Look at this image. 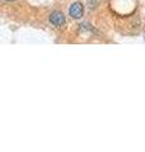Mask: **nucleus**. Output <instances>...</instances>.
<instances>
[{
    "mask_svg": "<svg viewBox=\"0 0 145 152\" xmlns=\"http://www.w3.org/2000/svg\"><path fill=\"white\" fill-rule=\"evenodd\" d=\"M65 15L62 14L61 12H54V13H51V15H50V22L54 24L55 27H61V26H64L65 24Z\"/></svg>",
    "mask_w": 145,
    "mask_h": 152,
    "instance_id": "obj_1",
    "label": "nucleus"
},
{
    "mask_svg": "<svg viewBox=\"0 0 145 152\" xmlns=\"http://www.w3.org/2000/svg\"><path fill=\"white\" fill-rule=\"evenodd\" d=\"M83 12H84L83 4H81V3H78V1L72 4V5L70 7V9H69L70 15L74 18V19H79V18H81V15H83Z\"/></svg>",
    "mask_w": 145,
    "mask_h": 152,
    "instance_id": "obj_2",
    "label": "nucleus"
},
{
    "mask_svg": "<svg viewBox=\"0 0 145 152\" xmlns=\"http://www.w3.org/2000/svg\"><path fill=\"white\" fill-rule=\"evenodd\" d=\"M5 1H14V0H5Z\"/></svg>",
    "mask_w": 145,
    "mask_h": 152,
    "instance_id": "obj_3",
    "label": "nucleus"
}]
</instances>
